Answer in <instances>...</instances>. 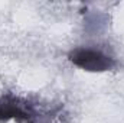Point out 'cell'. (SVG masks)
<instances>
[{
  "label": "cell",
  "instance_id": "cell-1",
  "mask_svg": "<svg viewBox=\"0 0 124 123\" xmlns=\"http://www.w3.org/2000/svg\"><path fill=\"white\" fill-rule=\"evenodd\" d=\"M69 60L75 65H78L84 70H88V71H105L114 65L113 58L107 57L101 51L90 49V48L74 49L69 54Z\"/></svg>",
  "mask_w": 124,
  "mask_h": 123
},
{
  "label": "cell",
  "instance_id": "cell-2",
  "mask_svg": "<svg viewBox=\"0 0 124 123\" xmlns=\"http://www.w3.org/2000/svg\"><path fill=\"white\" fill-rule=\"evenodd\" d=\"M9 117H23L28 119L29 113H26L23 109L16 104V101H9V98H4L0 103V119H9Z\"/></svg>",
  "mask_w": 124,
  "mask_h": 123
}]
</instances>
